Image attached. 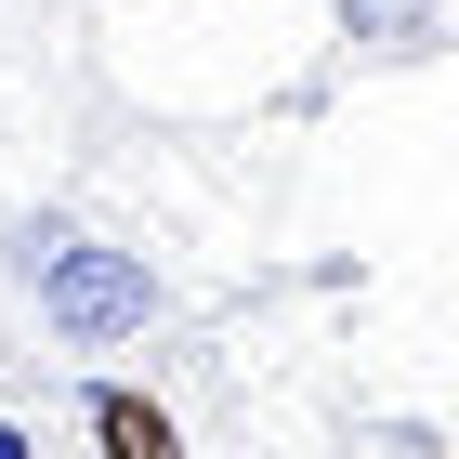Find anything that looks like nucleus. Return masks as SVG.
<instances>
[{
	"instance_id": "nucleus-1",
	"label": "nucleus",
	"mask_w": 459,
	"mask_h": 459,
	"mask_svg": "<svg viewBox=\"0 0 459 459\" xmlns=\"http://www.w3.org/2000/svg\"><path fill=\"white\" fill-rule=\"evenodd\" d=\"M0 276L39 302V328L66 354H118L158 328V276H144V249H106V237H79L66 211H27V223H0Z\"/></svg>"
},
{
	"instance_id": "nucleus-2",
	"label": "nucleus",
	"mask_w": 459,
	"mask_h": 459,
	"mask_svg": "<svg viewBox=\"0 0 459 459\" xmlns=\"http://www.w3.org/2000/svg\"><path fill=\"white\" fill-rule=\"evenodd\" d=\"M79 407H92V446H106V459H184L171 407H158V394H144V381H92V394H79Z\"/></svg>"
},
{
	"instance_id": "nucleus-3",
	"label": "nucleus",
	"mask_w": 459,
	"mask_h": 459,
	"mask_svg": "<svg viewBox=\"0 0 459 459\" xmlns=\"http://www.w3.org/2000/svg\"><path fill=\"white\" fill-rule=\"evenodd\" d=\"M0 459H39V433H27V420H0Z\"/></svg>"
}]
</instances>
